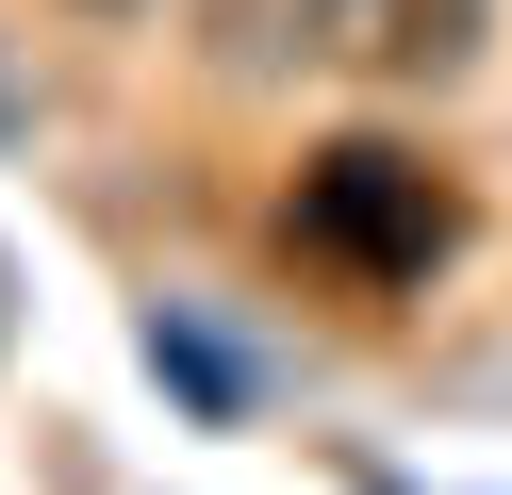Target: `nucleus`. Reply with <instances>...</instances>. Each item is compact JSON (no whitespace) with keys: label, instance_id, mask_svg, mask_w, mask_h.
I'll list each match as a JSON object with an SVG mask.
<instances>
[{"label":"nucleus","instance_id":"obj_1","mask_svg":"<svg viewBox=\"0 0 512 495\" xmlns=\"http://www.w3.org/2000/svg\"><path fill=\"white\" fill-rule=\"evenodd\" d=\"M281 248H298L314 281H347V297H413L446 248H463V182H446V165H413V149H380V132H347V149L298 165Z\"/></svg>","mask_w":512,"mask_h":495},{"label":"nucleus","instance_id":"obj_2","mask_svg":"<svg viewBox=\"0 0 512 495\" xmlns=\"http://www.w3.org/2000/svg\"><path fill=\"white\" fill-rule=\"evenodd\" d=\"M314 50H347L364 83H446V66H479V0H298Z\"/></svg>","mask_w":512,"mask_h":495}]
</instances>
